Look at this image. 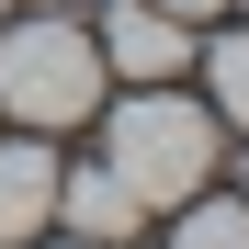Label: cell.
<instances>
[{
  "mask_svg": "<svg viewBox=\"0 0 249 249\" xmlns=\"http://www.w3.org/2000/svg\"><path fill=\"white\" fill-rule=\"evenodd\" d=\"M238 193H249V170H238Z\"/></svg>",
  "mask_w": 249,
  "mask_h": 249,
  "instance_id": "cell-10",
  "label": "cell"
},
{
  "mask_svg": "<svg viewBox=\"0 0 249 249\" xmlns=\"http://www.w3.org/2000/svg\"><path fill=\"white\" fill-rule=\"evenodd\" d=\"M102 68H124V79H170V68H193V23L181 12H159V0H124V12H102Z\"/></svg>",
  "mask_w": 249,
  "mask_h": 249,
  "instance_id": "cell-3",
  "label": "cell"
},
{
  "mask_svg": "<svg viewBox=\"0 0 249 249\" xmlns=\"http://www.w3.org/2000/svg\"><path fill=\"white\" fill-rule=\"evenodd\" d=\"M136 215H147V204L124 193L113 170H57V227H68V238H102V249H124V238H136Z\"/></svg>",
  "mask_w": 249,
  "mask_h": 249,
  "instance_id": "cell-4",
  "label": "cell"
},
{
  "mask_svg": "<svg viewBox=\"0 0 249 249\" xmlns=\"http://www.w3.org/2000/svg\"><path fill=\"white\" fill-rule=\"evenodd\" d=\"M57 227V147H0V249Z\"/></svg>",
  "mask_w": 249,
  "mask_h": 249,
  "instance_id": "cell-5",
  "label": "cell"
},
{
  "mask_svg": "<svg viewBox=\"0 0 249 249\" xmlns=\"http://www.w3.org/2000/svg\"><path fill=\"white\" fill-rule=\"evenodd\" d=\"M204 91H215V113H227L238 136H249V34H227V46L204 57Z\"/></svg>",
  "mask_w": 249,
  "mask_h": 249,
  "instance_id": "cell-6",
  "label": "cell"
},
{
  "mask_svg": "<svg viewBox=\"0 0 249 249\" xmlns=\"http://www.w3.org/2000/svg\"><path fill=\"white\" fill-rule=\"evenodd\" d=\"M0 113H23L34 136L102 113V46L68 12H23V23L0 12Z\"/></svg>",
  "mask_w": 249,
  "mask_h": 249,
  "instance_id": "cell-2",
  "label": "cell"
},
{
  "mask_svg": "<svg viewBox=\"0 0 249 249\" xmlns=\"http://www.w3.org/2000/svg\"><path fill=\"white\" fill-rule=\"evenodd\" d=\"M57 249H102V238H57Z\"/></svg>",
  "mask_w": 249,
  "mask_h": 249,
  "instance_id": "cell-9",
  "label": "cell"
},
{
  "mask_svg": "<svg viewBox=\"0 0 249 249\" xmlns=\"http://www.w3.org/2000/svg\"><path fill=\"white\" fill-rule=\"evenodd\" d=\"M238 12H249V0H238Z\"/></svg>",
  "mask_w": 249,
  "mask_h": 249,
  "instance_id": "cell-12",
  "label": "cell"
},
{
  "mask_svg": "<svg viewBox=\"0 0 249 249\" xmlns=\"http://www.w3.org/2000/svg\"><path fill=\"white\" fill-rule=\"evenodd\" d=\"M0 12H12V0H0Z\"/></svg>",
  "mask_w": 249,
  "mask_h": 249,
  "instance_id": "cell-11",
  "label": "cell"
},
{
  "mask_svg": "<svg viewBox=\"0 0 249 249\" xmlns=\"http://www.w3.org/2000/svg\"><path fill=\"white\" fill-rule=\"evenodd\" d=\"M102 170L136 204H193L204 181H215V102H181L170 79H136V102H113Z\"/></svg>",
  "mask_w": 249,
  "mask_h": 249,
  "instance_id": "cell-1",
  "label": "cell"
},
{
  "mask_svg": "<svg viewBox=\"0 0 249 249\" xmlns=\"http://www.w3.org/2000/svg\"><path fill=\"white\" fill-rule=\"evenodd\" d=\"M159 12H181V23H193V12H227V0H159Z\"/></svg>",
  "mask_w": 249,
  "mask_h": 249,
  "instance_id": "cell-8",
  "label": "cell"
},
{
  "mask_svg": "<svg viewBox=\"0 0 249 249\" xmlns=\"http://www.w3.org/2000/svg\"><path fill=\"white\" fill-rule=\"evenodd\" d=\"M170 249H249V204H193Z\"/></svg>",
  "mask_w": 249,
  "mask_h": 249,
  "instance_id": "cell-7",
  "label": "cell"
}]
</instances>
